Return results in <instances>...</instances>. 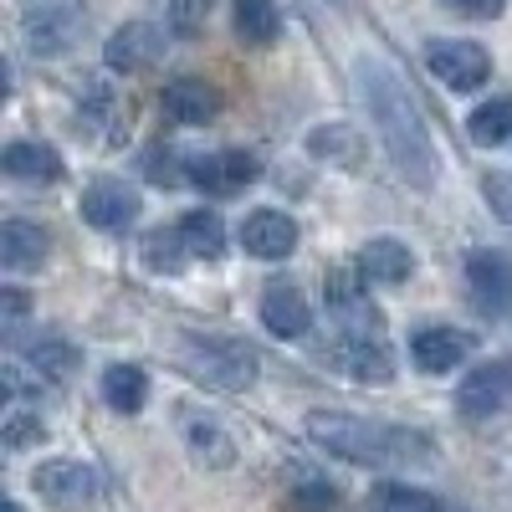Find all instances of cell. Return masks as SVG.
I'll use <instances>...</instances> for the list:
<instances>
[{
    "instance_id": "14",
    "label": "cell",
    "mask_w": 512,
    "mask_h": 512,
    "mask_svg": "<svg viewBox=\"0 0 512 512\" xmlns=\"http://www.w3.org/2000/svg\"><path fill=\"white\" fill-rule=\"evenodd\" d=\"M159 52H164V36L149 21H134V26H118L108 36V52L103 57H108L113 72H144V67L159 62Z\"/></svg>"
},
{
    "instance_id": "31",
    "label": "cell",
    "mask_w": 512,
    "mask_h": 512,
    "mask_svg": "<svg viewBox=\"0 0 512 512\" xmlns=\"http://www.w3.org/2000/svg\"><path fill=\"white\" fill-rule=\"evenodd\" d=\"M482 195H487V205H492V216L512 226V175H487V180H482Z\"/></svg>"
},
{
    "instance_id": "29",
    "label": "cell",
    "mask_w": 512,
    "mask_h": 512,
    "mask_svg": "<svg viewBox=\"0 0 512 512\" xmlns=\"http://www.w3.org/2000/svg\"><path fill=\"white\" fill-rule=\"evenodd\" d=\"M190 446H195L200 461L210 456V466H231V441L216 431V425H190Z\"/></svg>"
},
{
    "instance_id": "7",
    "label": "cell",
    "mask_w": 512,
    "mask_h": 512,
    "mask_svg": "<svg viewBox=\"0 0 512 512\" xmlns=\"http://www.w3.org/2000/svg\"><path fill=\"white\" fill-rule=\"evenodd\" d=\"M425 67H431L451 93H472L492 77V57L477 41H431V47H425Z\"/></svg>"
},
{
    "instance_id": "35",
    "label": "cell",
    "mask_w": 512,
    "mask_h": 512,
    "mask_svg": "<svg viewBox=\"0 0 512 512\" xmlns=\"http://www.w3.org/2000/svg\"><path fill=\"white\" fill-rule=\"evenodd\" d=\"M6 512H21V507H16V502H6Z\"/></svg>"
},
{
    "instance_id": "10",
    "label": "cell",
    "mask_w": 512,
    "mask_h": 512,
    "mask_svg": "<svg viewBox=\"0 0 512 512\" xmlns=\"http://www.w3.org/2000/svg\"><path fill=\"white\" fill-rule=\"evenodd\" d=\"M256 175H262V164H256L251 154H241V149L200 154V159H190V169H185V180L200 185V190H210V195H236V190H246Z\"/></svg>"
},
{
    "instance_id": "4",
    "label": "cell",
    "mask_w": 512,
    "mask_h": 512,
    "mask_svg": "<svg viewBox=\"0 0 512 512\" xmlns=\"http://www.w3.org/2000/svg\"><path fill=\"white\" fill-rule=\"evenodd\" d=\"M31 487L41 492V502L57 507V512H98L103 502V487H98V472L82 461H47L36 466Z\"/></svg>"
},
{
    "instance_id": "11",
    "label": "cell",
    "mask_w": 512,
    "mask_h": 512,
    "mask_svg": "<svg viewBox=\"0 0 512 512\" xmlns=\"http://www.w3.org/2000/svg\"><path fill=\"white\" fill-rule=\"evenodd\" d=\"M82 221L98 231H128L139 221V195L123 180H93L82 190Z\"/></svg>"
},
{
    "instance_id": "12",
    "label": "cell",
    "mask_w": 512,
    "mask_h": 512,
    "mask_svg": "<svg viewBox=\"0 0 512 512\" xmlns=\"http://www.w3.org/2000/svg\"><path fill=\"white\" fill-rule=\"evenodd\" d=\"M241 246L262 262H282V256L297 251V221L282 216V210H256V216L241 221Z\"/></svg>"
},
{
    "instance_id": "27",
    "label": "cell",
    "mask_w": 512,
    "mask_h": 512,
    "mask_svg": "<svg viewBox=\"0 0 512 512\" xmlns=\"http://www.w3.org/2000/svg\"><path fill=\"white\" fill-rule=\"evenodd\" d=\"M180 246H185V241H180V231H169V236L159 231V236H149V241H144V262H149L154 272H180V262L190 256V251H180Z\"/></svg>"
},
{
    "instance_id": "25",
    "label": "cell",
    "mask_w": 512,
    "mask_h": 512,
    "mask_svg": "<svg viewBox=\"0 0 512 512\" xmlns=\"http://www.w3.org/2000/svg\"><path fill=\"white\" fill-rule=\"evenodd\" d=\"M26 359L41 369V374H52V379H67L77 369V349L67 344V338H52V333H41L36 344L26 349Z\"/></svg>"
},
{
    "instance_id": "24",
    "label": "cell",
    "mask_w": 512,
    "mask_h": 512,
    "mask_svg": "<svg viewBox=\"0 0 512 512\" xmlns=\"http://www.w3.org/2000/svg\"><path fill=\"white\" fill-rule=\"evenodd\" d=\"M308 149L338 159L344 169H359V154H364V144H359V134H354L349 123H328V128H318V134L308 139Z\"/></svg>"
},
{
    "instance_id": "22",
    "label": "cell",
    "mask_w": 512,
    "mask_h": 512,
    "mask_svg": "<svg viewBox=\"0 0 512 512\" xmlns=\"http://www.w3.org/2000/svg\"><path fill=\"white\" fill-rule=\"evenodd\" d=\"M282 31V16L272 0H236V36L246 47H272Z\"/></svg>"
},
{
    "instance_id": "16",
    "label": "cell",
    "mask_w": 512,
    "mask_h": 512,
    "mask_svg": "<svg viewBox=\"0 0 512 512\" xmlns=\"http://www.w3.org/2000/svg\"><path fill=\"white\" fill-rule=\"evenodd\" d=\"M262 323L277 338H303L308 323H313V313H308L303 292H297L292 282H267V292H262Z\"/></svg>"
},
{
    "instance_id": "13",
    "label": "cell",
    "mask_w": 512,
    "mask_h": 512,
    "mask_svg": "<svg viewBox=\"0 0 512 512\" xmlns=\"http://www.w3.org/2000/svg\"><path fill=\"white\" fill-rule=\"evenodd\" d=\"M159 108H164L169 123L200 128V123H210V118L221 113V93L210 88V82H200V77H180V82H169V88H164Z\"/></svg>"
},
{
    "instance_id": "3",
    "label": "cell",
    "mask_w": 512,
    "mask_h": 512,
    "mask_svg": "<svg viewBox=\"0 0 512 512\" xmlns=\"http://www.w3.org/2000/svg\"><path fill=\"white\" fill-rule=\"evenodd\" d=\"M185 369L216 390H246L256 379V354L236 338H185Z\"/></svg>"
},
{
    "instance_id": "2",
    "label": "cell",
    "mask_w": 512,
    "mask_h": 512,
    "mask_svg": "<svg viewBox=\"0 0 512 512\" xmlns=\"http://www.w3.org/2000/svg\"><path fill=\"white\" fill-rule=\"evenodd\" d=\"M308 436L344 456L354 466H410V461H431V441L400 431V425H379V420H359V415H333V410H313L308 415Z\"/></svg>"
},
{
    "instance_id": "15",
    "label": "cell",
    "mask_w": 512,
    "mask_h": 512,
    "mask_svg": "<svg viewBox=\"0 0 512 512\" xmlns=\"http://www.w3.org/2000/svg\"><path fill=\"white\" fill-rule=\"evenodd\" d=\"M466 354H472V338L456 333V328H420L410 338V359L425 369V374H451Z\"/></svg>"
},
{
    "instance_id": "5",
    "label": "cell",
    "mask_w": 512,
    "mask_h": 512,
    "mask_svg": "<svg viewBox=\"0 0 512 512\" xmlns=\"http://www.w3.org/2000/svg\"><path fill=\"white\" fill-rule=\"evenodd\" d=\"M456 410L466 420H502L512 415V359H487L461 379Z\"/></svg>"
},
{
    "instance_id": "21",
    "label": "cell",
    "mask_w": 512,
    "mask_h": 512,
    "mask_svg": "<svg viewBox=\"0 0 512 512\" xmlns=\"http://www.w3.org/2000/svg\"><path fill=\"white\" fill-rule=\"evenodd\" d=\"M359 267H364V277H374V282H405L415 262H410V246H400L395 236H379V241L364 246Z\"/></svg>"
},
{
    "instance_id": "26",
    "label": "cell",
    "mask_w": 512,
    "mask_h": 512,
    "mask_svg": "<svg viewBox=\"0 0 512 512\" xmlns=\"http://www.w3.org/2000/svg\"><path fill=\"white\" fill-rule=\"evenodd\" d=\"M379 512H446L431 492H415V487H379V502H374Z\"/></svg>"
},
{
    "instance_id": "28",
    "label": "cell",
    "mask_w": 512,
    "mask_h": 512,
    "mask_svg": "<svg viewBox=\"0 0 512 512\" xmlns=\"http://www.w3.org/2000/svg\"><path fill=\"white\" fill-rule=\"evenodd\" d=\"M0 441H6V451H21V446H31V441L41 446V441H47V425H41V415H31V410H11Z\"/></svg>"
},
{
    "instance_id": "23",
    "label": "cell",
    "mask_w": 512,
    "mask_h": 512,
    "mask_svg": "<svg viewBox=\"0 0 512 512\" xmlns=\"http://www.w3.org/2000/svg\"><path fill=\"white\" fill-rule=\"evenodd\" d=\"M466 134H472V144H507L512 139V98H492L482 103L472 118H466Z\"/></svg>"
},
{
    "instance_id": "30",
    "label": "cell",
    "mask_w": 512,
    "mask_h": 512,
    "mask_svg": "<svg viewBox=\"0 0 512 512\" xmlns=\"http://www.w3.org/2000/svg\"><path fill=\"white\" fill-rule=\"evenodd\" d=\"M210 6H216V0H169V26H175L180 36H195L205 26Z\"/></svg>"
},
{
    "instance_id": "33",
    "label": "cell",
    "mask_w": 512,
    "mask_h": 512,
    "mask_svg": "<svg viewBox=\"0 0 512 512\" xmlns=\"http://www.w3.org/2000/svg\"><path fill=\"white\" fill-rule=\"evenodd\" d=\"M26 292H16V287H6V323H0V328H6L11 338H16V328H21V318H26Z\"/></svg>"
},
{
    "instance_id": "19",
    "label": "cell",
    "mask_w": 512,
    "mask_h": 512,
    "mask_svg": "<svg viewBox=\"0 0 512 512\" xmlns=\"http://www.w3.org/2000/svg\"><path fill=\"white\" fill-rule=\"evenodd\" d=\"M103 400H108L118 415H139L144 400H149V379H144V369H134V364H113V369H103Z\"/></svg>"
},
{
    "instance_id": "20",
    "label": "cell",
    "mask_w": 512,
    "mask_h": 512,
    "mask_svg": "<svg viewBox=\"0 0 512 512\" xmlns=\"http://www.w3.org/2000/svg\"><path fill=\"white\" fill-rule=\"evenodd\" d=\"M180 241L190 256H205V262H216V256L226 251V226L216 210H190V216H180Z\"/></svg>"
},
{
    "instance_id": "34",
    "label": "cell",
    "mask_w": 512,
    "mask_h": 512,
    "mask_svg": "<svg viewBox=\"0 0 512 512\" xmlns=\"http://www.w3.org/2000/svg\"><path fill=\"white\" fill-rule=\"evenodd\" d=\"M338 497H333V487H303L297 492V507H308V512H318V507H333Z\"/></svg>"
},
{
    "instance_id": "9",
    "label": "cell",
    "mask_w": 512,
    "mask_h": 512,
    "mask_svg": "<svg viewBox=\"0 0 512 512\" xmlns=\"http://www.w3.org/2000/svg\"><path fill=\"white\" fill-rule=\"evenodd\" d=\"M77 26H82L77 0H31V6H26V36H31V52L36 57L67 52Z\"/></svg>"
},
{
    "instance_id": "32",
    "label": "cell",
    "mask_w": 512,
    "mask_h": 512,
    "mask_svg": "<svg viewBox=\"0 0 512 512\" xmlns=\"http://www.w3.org/2000/svg\"><path fill=\"white\" fill-rule=\"evenodd\" d=\"M456 16H472V21H497L507 0H446Z\"/></svg>"
},
{
    "instance_id": "8",
    "label": "cell",
    "mask_w": 512,
    "mask_h": 512,
    "mask_svg": "<svg viewBox=\"0 0 512 512\" xmlns=\"http://www.w3.org/2000/svg\"><path fill=\"white\" fill-rule=\"evenodd\" d=\"M466 297L482 318H502L512 313V262L497 251H477L466 256Z\"/></svg>"
},
{
    "instance_id": "1",
    "label": "cell",
    "mask_w": 512,
    "mask_h": 512,
    "mask_svg": "<svg viewBox=\"0 0 512 512\" xmlns=\"http://www.w3.org/2000/svg\"><path fill=\"white\" fill-rule=\"evenodd\" d=\"M359 93L369 103V118L379 128L384 149H390L400 180H410L415 190H431L436 185V144H431V134H425L420 108L410 103L400 72L390 62H379V57H364L359 62Z\"/></svg>"
},
{
    "instance_id": "18",
    "label": "cell",
    "mask_w": 512,
    "mask_h": 512,
    "mask_svg": "<svg viewBox=\"0 0 512 512\" xmlns=\"http://www.w3.org/2000/svg\"><path fill=\"white\" fill-rule=\"evenodd\" d=\"M0 164H6V175H16V180H36V185H52V180L62 175V154L47 149V144H11Z\"/></svg>"
},
{
    "instance_id": "17",
    "label": "cell",
    "mask_w": 512,
    "mask_h": 512,
    "mask_svg": "<svg viewBox=\"0 0 512 512\" xmlns=\"http://www.w3.org/2000/svg\"><path fill=\"white\" fill-rule=\"evenodd\" d=\"M41 256H47V236H41V226H31V221H6L0 226V262H6L11 272L41 267Z\"/></svg>"
},
{
    "instance_id": "6",
    "label": "cell",
    "mask_w": 512,
    "mask_h": 512,
    "mask_svg": "<svg viewBox=\"0 0 512 512\" xmlns=\"http://www.w3.org/2000/svg\"><path fill=\"white\" fill-rule=\"evenodd\" d=\"M328 364H333L338 374L359 379V384H390V379H395L390 349L379 344V333H354V328H344V333L328 344Z\"/></svg>"
}]
</instances>
